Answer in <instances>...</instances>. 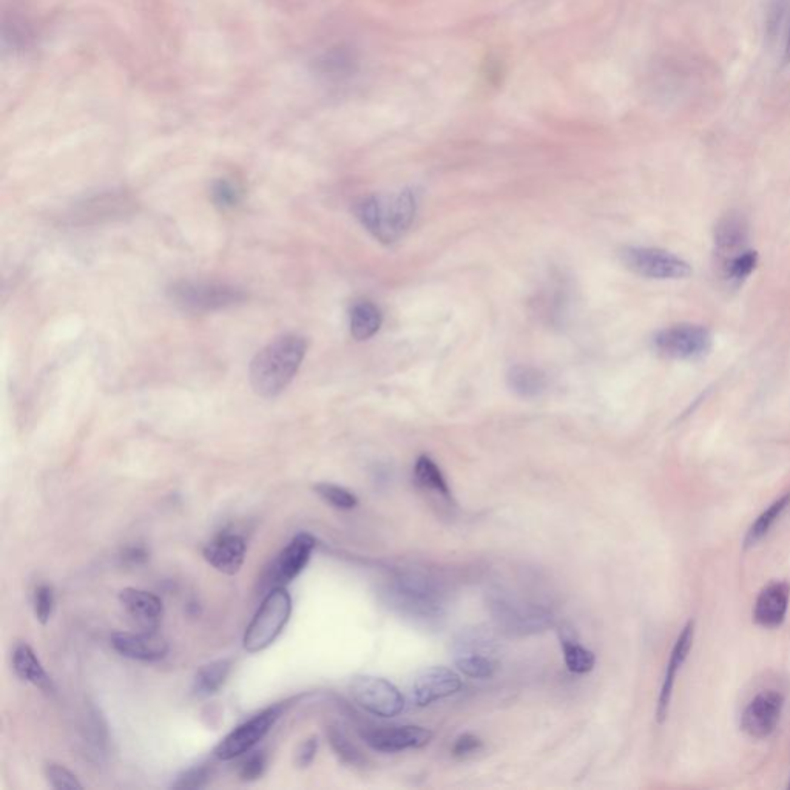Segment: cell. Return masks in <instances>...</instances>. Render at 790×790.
<instances>
[{
  "instance_id": "1",
  "label": "cell",
  "mask_w": 790,
  "mask_h": 790,
  "mask_svg": "<svg viewBox=\"0 0 790 790\" xmlns=\"http://www.w3.org/2000/svg\"><path fill=\"white\" fill-rule=\"evenodd\" d=\"M308 351V340L284 334L261 349L250 363V385L261 397H275L291 385Z\"/></svg>"
},
{
  "instance_id": "2",
  "label": "cell",
  "mask_w": 790,
  "mask_h": 790,
  "mask_svg": "<svg viewBox=\"0 0 790 790\" xmlns=\"http://www.w3.org/2000/svg\"><path fill=\"white\" fill-rule=\"evenodd\" d=\"M419 193L403 189L394 195H371L355 204L362 226L382 244H394L405 237L416 220Z\"/></svg>"
},
{
  "instance_id": "3",
  "label": "cell",
  "mask_w": 790,
  "mask_h": 790,
  "mask_svg": "<svg viewBox=\"0 0 790 790\" xmlns=\"http://www.w3.org/2000/svg\"><path fill=\"white\" fill-rule=\"evenodd\" d=\"M388 604L406 618L431 622L443 618L446 612V591L436 579L426 574H395L385 590Z\"/></svg>"
},
{
  "instance_id": "4",
  "label": "cell",
  "mask_w": 790,
  "mask_h": 790,
  "mask_svg": "<svg viewBox=\"0 0 790 790\" xmlns=\"http://www.w3.org/2000/svg\"><path fill=\"white\" fill-rule=\"evenodd\" d=\"M488 610L497 627L502 628L508 635H536L545 632L553 625V615L548 608L511 595L510 591H490Z\"/></svg>"
},
{
  "instance_id": "5",
  "label": "cell",
  "mask_w": 790,
  "mask_h": 790,
  "mask_svg": "<svg viewBox=\"0 0 790 790\" xmlns=\"http://www.w3.org/2000/svg\"><path fill=\"white\" fill-rule=\"evenodd\" d=\"M499 642L496 635L485 627L462 628L454 638V662L463 675L487 679L499 669Z\"/></svg>"
},
{
  "instance_id": "6",
  "label": "cell",
  "mask_w": 790,
  "mask_h": 790,
  "mask_svg": "<svg viewBox=\"0 0 790 790\" xmlns=\"http://www.w3.org/2000/svg\"><path fill=\"white\" fill-rule=\"evenodd\" d=\"M169 298L176 308L187 314H209L232 308L246 301L240 287L209 281H178L169 289Z\"/></svg>"
},
{
  "instance_id": "7",
  "label": "cell",
  "mask_w": 790,
  "mask_h": 790,
  "mask_svg": "<svg viewBox=\"0 0 790 790\" xmlns=\"http://www.w3.org/2000/svg\"><path fill=\"white\" fill-rule=\"evenodd\" d=\"M292 598L286 587H274L263 604L255 613L254 619L247 625L244 635V650L258 653L274 644L275 639L283 633L284 627L291 619Z\"/></svg>"
},
{
  "instance_id": "8",
  "label": "cell",
  "mask_w": 790,
  "mask_h": 790,
  "mask_svg": "<svg viewBox=\"0 0 790 790\" xmlns=\"http://www.w3.org/2000/svg\"><path fill=\"white\" fill-rule=\"evenodd\" d=\"M621 258L627 269L650 280H682L692 275V266L669 250L625 247Z\"/></svg>"
},
{
  "instance_id": "9",
  "label": "cell",
  "mask_w": 790,
  "mask_h": 790,
  "mask_svg": "<svg viewBox=\"0 0 790 790\" xmlns=\"http://www.w3.org/2000/svg\"><path fill=\"white\" fill-rule=\"evenodd\" d=\"M712 345L709 329L692 323L669 326L653 337L655 351L673 360H699L709 354Z\"/></svg>"
},
{
  "instance_id": "10",
  "label": "cell",
  "mask_w": 790,
  "mask_h": 790,
  "mask_svg": "<svg viewBox=\"0 0 790 790\" xmlns=\"http://www.w3.org/2000/svg\"><path fill=\"white\" fill-rule=\"evenodd\" d=\"M352 699L366 712L382 718H394L405 709V699L392 682L377 676H355L349 682Z\"/></svg>"
},
{
  "instance_id": "11",
  "label": "cell",
  "mask_w": 790,
  "mask_h": 790,
  "mask_svg": "<svg viewBox=\"0 0 790 790\" xmlns=\"http://www.w3.org/2000/svg\"><path fill=\"white\" fill-rule=\"evenodd\" d=\"M280 715V706L267 707V709L261 710L260 713L240 724L237 729H233L218 744L217 749H215V757L221 761H230L233 758L243 757L246 753H250V750L254 749L263 740L264 736L269 733V730L274 727Z\"/></svg>"
},
{
  "instance_id": "12",
  "label": "cell",
  "mask_w": 790,
  "mask_h": 790,
  "mask_svg": "<svg viewBox=\"0 0 790 790\" xmlns=\"http://www.w3.org/2000/svg\"><path fill=\"white\" fill-rule=\"evenodd\" d=\"M784 709V696L775 690L758 693L747 704L741 715V729L757 740L772 735L780 723Z\"/></svg>"
},
{
  "instance_id": "13",
  "label": "cell",
  "mask_w": 790,
  "mask_h": 790,
  "mask_svg": "<svg viewBox=\"0 0 790 790\" xmlns=\"http://www.w3.org/2000/svg\"><path fill=\"white\" fill-rule=\"evenodd\" d=\"M360 736L377 752L397 753L420 749L433 738V732L419 726L363 727Z\"/></svg>"
},
{
  "instance_id": "14",
  "label": "cell",
  "mask_w": 790,
  "mask_h": 790,
  "mask_svg": "<svg viewBox=\"0 0 790 790\" xmlns=\"http://www.w3.org/2000/svg\"><path fill=\"white\" fill-rule=\"evenodd\" d=\"M462 689V679L454 670L446 667H429L422 670L412 681V703L426 707L440 699L456 695Z\"/></svg>"
},
{
  "instance_id": "15",
  "label": "cell",
  "mask_w": 790,
  "mask_h": 790,
  "mask_svg": "<svg viewBox=\"0 0 790 790\" xmlns=\"http://www.w3.org/2000/svg\"><path fill=\"white\" fill-rule=\"evenodd\" d=\"M315 545L317 541L309 533L297 534L292 539L291 544L281 551L277 561L272 565L271 581L274 587H284L300 576L301 571L311 561Z\"/></svg>"
},
{
  "instance_id": "16",
  "label": "cell",
  "mask_w": 790,
  "mask_h": 790,
  "mask_svg": "<svg viewBox=\"0 0 790 790\" xmlns=\"http://www.w3.org/2000/svg\"><path fill=\"white\" fill-rule=\"evenodd\" d=\"M113 649L124 658L135 661L156 662L166 658L169 644L156 632L115 633L112 636Z\"/></svg>"
},
{
  "instance_id": "17",
  "label": "cell",
  "mask_w": 790,
  "mask_h": 790,
  "mask_svg": "<svg viewBox=\"0 0 790 790\" xmlns=\"http://www.w3.org/2000/svg\"><path fill=\"white\" fill-rule=\"evenodd\" d=\"M747 243L749 224L741 213L730 212L721 218L715 229V255L721 267L746 252Z\"/></svg>"
},
{
  "instance_id": "18",
  "label": "cell",
  "mask_w": 790,
  "mask_h": 790,
  "mask_svg": "<svg viewBox=\"0 0 790 790\" xmlns=\"http://www.w3.org/2000/svg\"><path fill=\"white\" fill-rule=\"evenodd\" d=\"M693 638H695V624H693V621H690L687 622L686 627L682 628L681 635L676 639L669 664H667L666 675H664L661 693H659L658 710H656L659 723H664L667 715H669L676 678H678V673L681 672L684 662L689 658L690 650L693 647Z\"/></svg>"
},
{
  "instance_id": "19",
  "label": "cell",
  "mask_w": 790,
  "mask_h": 790,
  "mask_svg": "<svg viewBox=\"0 0 790 790\" xmlns=\"http://www.w3.org/2000/svg\"><path fill=\"white\" fill-rule=\"evenodd\" d=\"M119 602L138 627L146 632H156L163 621L164 605L158 596L139 588H124Z\"/></svg>"
},
{
  "instance_id": "20",
  "label": "cell",
  "mask_w": 790,
  "mask_h": 790,
  "mask_svg": "<svg viewBox=\"0 0 790 790\" xmlns=\"http://www.w3.org/2000/svg\"><path fill=\"white\" fill-rule=\"evenodd\" d=\"M247 545L238 534L223 533L204 547L203 556L215 570L233 576L243 567Z\"/></svg>"
},
{
  "instance_id": "21",
  "label": "cell",
  "mask_w": 790,
  "mask_h": 790,
  "mask_svg": "<svg viewBox=\"0 0 790 790\" xmlns=\"http://www.w3.org/2000/svg\"><path fill=\"white\" fill-rule=\"evenodd\" d=\"M789 602L790 585L784 581L770 582L758 595L753 619L764 628L780 627L786 619Z\"/></svg>"
},
{
  "instance_id": "22",
  "label": "cell",
  "mask_w": 790,
  "mask_h": 790,
  "mask_svg": "<svg viewBox=\"0 0 790 790\" xmlns=\"http://www.w3.org/2000/svg\"><path fill=\"white\" fill-rule=\"evenodd\" d=\"M13 669L22 681L30 682L45 692L53 690L50 676L45 672L44 666L39 661L30 645L19 644L13 653Z\"/></svg>"
},
{
  "instance_id": "23",
  "label": "cell",
  "mask_w": 790,
  "mask_h": 790,
  "mask_svg": "<svg viewBox=\"0 0 790 790\" xmlns=\"http://www.w3.org/2000/svg\"><path fill=\"white\" fill-rule=\"evenodd\" d=\"M383 325V314L377 304L369 300H358L349 312V328L357 341L374 337Z\"/></svg>"
},
{
  "instance_id": "24",
  "label": "cell",
  "mask_w": 790,
  "mask_h": 790,
  "mask_svg": "<svg viewBox=\"0 0 790 790\" xmlns=\"http://www.w3.org/2000/svg\"><path fill=\"white\" fill-rule=\"evenodd\" d=\"M507 380L511 391L524 399L539 397L548 385L545 372L530 365L513 366L508 372Z\"/></svg>"
},
{
  "instance_id": "25",
  "label": "cell",
  "mask_w": 790,
  "mask_h": 790,
  "mask_svg": "<svg viewBox=\"0 0 790 790\" xmlns=\"http://www.w3.org/2000/svg\"><path fill=\"white\" fill-rule=\"evenodd\" d=\"M414 480L419 485L420 490L425 493L436 494L442 499H450L451 491L446 482L445 476L440 471L437 463L431 457L420 456L414 465Z\"/></svg>"
},
{
  "instance_id": "26",
  "label": "cell",
  "mask_w": 790,
  "mask_h": 790,
  "mask_svg": "<svg viewBox=\"0 0 790 790\" xmlns=\"http://www.w3.org/2000/svg\"><path fill=\"white\" fill-rule=\"evenodd\" d=\"M789 507L790 493L784 494L780 499L775 500L774 504H770L767 510H764L757 517V520L750 525L749 531L744 537V548H752L753 545L763 541L764 537L770 533V530L775 527V524H777Z\"/></svg>"
},
{
  "instance_id": "27",
  "label": "cell",
  "mask_w": 790,
  "mask_h": 790,
  "mask_svg": "<svg viewBox=\"0 0 790 790\" xmlns=\"http://www.w3.org/2000/svg\"><path fill=\"white\" fill-rule=\"evenodd\" d=\"M232 670L229 659L213 661L201 667L193 679V692L198 696H210L217 693L224 686L227 676Z\"/></svg>"
},
{
  "instance_id": "28",
  "label": "cell",
  "mask_w": 790,
  "mask_h": 790,
  "mask_svg": "<svg viewBox=\"0 0 790 790\" xmlns=\"http://www.w3.org/2000/svg\"><path fill=\"white\" fill-rule=\"evenodd\" d=\"M326 733H328L329 744H331L332 750H334L335 755L340 758V761L348 764V766H366V757L363 755L362 750L358 749V747L349 740V736L346 735L340 727L329 726Z\"/></svg>"
},
{
  "instance_id": "29",
  "label": "cell",
  "mask_w": 790,
  "mask_h": 790,
  "mask_svg": "<svg viewBox=\"0 0 790 790\" xmlns=\"http://www.w3.org/2000/svg\"><path fill=\"white\" fill-rule=\"evenodd\" d=\"M757 264V252L747 249L746 252L729 261L726 266L721 267V272H723V278L729 286L738 287L755 271Z\"/></svg>"
},
{
  "instance_id": "30",
  "label": "cell",
  "mask_w": 790,
  "mask_h": 790,
  "mask_svg": "<svg viewBox=\"0 0 790 790\" xmlns=\"http://www.w3.org/2000/svg\"><path fill=\"white\" fill-rule=\"evenodd\" d=\"M562 649H564L565 664H567L570 672L584 675V673L591 672L596 664L595 653L582 647L578 642L564 639L562 641Z\"/></svg>"
},
{
  "instance_id": "31",
  "label": "cell",
  "mask_w": 790,
  "mask_h": 790,
  "mask_svg": "<svg viewBox=\"0 0 790 790\" xmlns=\"http://www.w3.org/2000/svg\"><path fill=\"white\" fill-rule=\"evenodd\" d=\"M129 204V200L122 196H102L96 198L93 203L87 204V209H82L78 218H85L87 221L110 218L112 215H119L122 207H127Z\"/></svg>"
},
{
  "instance_id": "32",
  "label": "cell",
  "mask_w": 790,
  "mask_h": 790,
  "mask_svg": "<svg viewBox=\"0 0 790 790\" xmlns=\"http://www.w3.org/2000/svg\"><path fill=\"white\" fill-rule=\"evenodd\" d=\"M314 490L321 499L326 500L329 505L338 508V510H352L358 505L357 496L352 491L340 487V485L318 483V485H315Z\"/></svg>"
},
{
  "instance_id": "33",
  "label": "cell",
  "mask_w": 790,
  "mask_h": 790,
  "mask_svg": "<svg viewBox=\"0 0 790 790\" xmlns=\"http://www.w3.org/2000/svg\"><path fill=\"white\" fill-rule=\"evenodd\" d=\"M55 590L48 584H41L36 587L33 595L34 616L41 624L50 621L55 612Z\"/></svg>"
},
{
  "instance_id": "34",
  "label": "cell",
  "mask_w": 790,
  "mask_h": 790,
  "mask_svg": "<svg viewBox=\"0 0 790 790\" xmlns=\"http://www.w3.org/2000/svg\"><path fill=\"white\" fill-rule=\"evenodd\" d=\"M45 777H47L48 784H50L53 789H82V784L79 783L76 775L71 774L70 770L65 769L61 764H47V766H45Z\"/></svg>"
},
{
  "instance_id": "35",
  "label": "cell",
  "mask_w": 790,
  "mask_h": 790,
  "mask_svg": "<svg viewBox=\"0 0 790 790\" xmlns=\"http://www.w3.org/2000/svg\"><path fill=\"white\" fill-rule=\"evenodd\" d=\"M241 193L237 186H233L227 179H220L212 186V200L220 209H232L240 203Z\"/></svg>"
},
{
  "instance_id": "36",
  "label": "cell",
  "mask_w": 790,
  "mask_h": 790,
  "mask_svg": "<svg viewBox=\"0 0 790 790\" xmlns=\"http://www.w3.org/2000/svg\"><path fill=\"white\" fill-rule=\"evenodd\" d=\"M210 770L207 766H196L192 769L186 770L183 774L176 778L175 783L172 784V789L179 790H195L203 789L209 783Z\"/></svg>"
},
{
  "instance_id": "37",
  "label": "cell",
  "mask_w": 790,
  "mask_h": 790,
  "mask_svg": "<svg viewBox=\"0 0 790 790\" xmlns=\"http://www.w3.org/2000/svg\"><path fill=\"white\" fill-rule=\"evenodd\" d=\"M267 758L264 752L250 753L249 757L241 763L240 778L243 781H257L263 777L266 770Z\"/></svg>"
},
{
  "instance_id": "38",
  "label": "cell",
  "mask_w": 790,
  "mask_h": 790,
  "mask_svg": "<svg viewBox=\"0 0 790 790\" xmlns=\"http://www.w3.org/2000/svg\"><path fill=\"white\" fill-rule=\"evenodd\" d=\"M787 8H789V0H770L769 11H767V36L770 39L777 38V34H780Z\"/></svg>"
},
{
  "instance_id": "39",
  "label": "cell",
  "mask_w": 790,
  "mask_h": 790,
  "mask_svg": "<svg viewBox=\"0 0 790 790\" xmlns=\"http://www.w3.org/2000/svg\"><path fill=\"white\" fill-rule=\"evenodd\" d=\"M482 747L483 743L479 736L473 735V733H463L454 743L453 755L456 758L470 757L473 753L479 752Z\"/></svg>"
},
{
  "instance_id": "40",
  "label": "cell",
  "mask_w": 790,
  "mask_h": 790,
  "mask_svg": "<svg viewBox=\"0 0 790 790\" xmlns=\"http://www.w3.org/2000/svg\"><path fill=\"white\" fill-rule=\"evenodd\" d=\"M317 750L318 740L315 738V736H311V738H308V740L304 741V743H301L297 750V758H295V763H297V766H311L315 755H317Z\"/></svg>"
},
{
  "instance_id": "41",
  "label": "cell",
  "mask_w": 790,
  "mask_h": 790,
  "mask_svg": "<svg viewBox=\"0 0 790 790\" xmlns=\"http://www.w3.org/2000/svg\"><path fill=\"white\" fill-rule=\"evenodd\" d=\"M147 556L149 554L142 547H130L124 551V561L130 562V564H141L146 561Z\"/></svg>"
},
{
  "instance_id": "42",
  "label": "cell",
  "mask_w": 790,
  "mask_h": 790,
  "mask_svg": "<svg viewBox=\"0 0 790 790\" xmlns=\"http://www.w3.org/2000/svg\"><path fill=\"white\" fill-rule=\"evenodd\" d=\"M784 64H790V22L787 28L786 45H784Z\"/></svg>"
},
{
  "instance_id": "43",
  "label": "cell",
  "mask_w": 790,
  "mask_h": 790,
  "mask_svg": "<svg viewBox=\"0 0 790 790\" xmlns=\"http://www.w3.org/2000/svg\"><path fill=\"white\" fill-rule=\"evenodd\" d=\"M787 787H789V789H790V780H789V784H787Z\"/></svg>"
}]
</instances>
